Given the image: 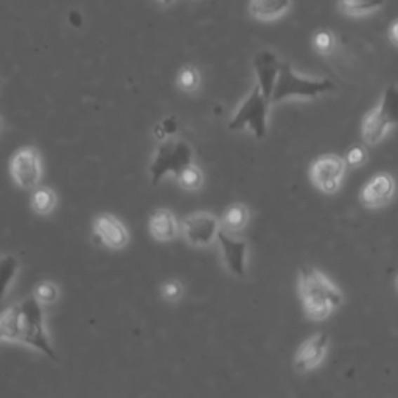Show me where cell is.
Wrapping results in <instances>:
<instances>
[{
  "mask_svg": "<svg viewBox=\"0 0 398 398\" xmlns=\"http://www.w3.org/2000/svg\"><path fill=\"white\" fill-rule=\"evenodd\" d=\"M313 47L321 55H330L336 48L335 34L329 30H319L313 36Z\"/></svg>",
  "mask_w": 398,
  "mask_h": 398,
  "instance_id": "cell-21",
  "label": "cell"
},
{
  "mask_svg": "<svg viewBox=\"0 0 398 398\" xmlns=\"http://www.w3.org/2000/svg\"><path fill=\"white\" fill-rule=\"evenodd\" d=\"M249 220V212L246 206L243 204H234L226 208L223 216V224L224 227L229 230H240L246 226V223Z\"/></svg>",
  "mask_w": 398,
  "mask_h": 398,
  "instance_id": "cell-18",
  "label": "cell"
},
{
  "mask_svg": "<svg viewBox=\"0 0 398 398\" xmlns=\"http://www.w3.org/2000/svg\"><path fill=\"white\" fill-rule=\"evenodd\" d=\"M179 84L184 89H193L198 84V74L193 67H185L179 74Z\"/></svg>",
  "mask_w": 398,
  "mask_h": 398,
  "instance_id": "cell-25",
  "label": "cell"
},
{
  "mask_svg": "<svg viewBox=\"0 0 398 398\" xmlns=\"http://www.w3.org/2000/svg\"><path fill=\"white\" fill-rule=\"evenodd\" d=\"M385 4L383 2H354V0H345V2H339L338 8L350 16H366L383 8Z\"/></svg>",
  "mask_w": 398,
  "mask_h": 398,
  "instance_id": "cell-19",
  "label": "cell"
},
{
  "mask_svg": "<svg viewBox=\"0 0 398 398\" xmlns=\"http://www.w3.org/2000/svg\"><path fill=\"white\" fill-rule=\"evenodd\" d=\"M345 173V161L341 156L324 154L311 165L310 176L313 184L325 193H335Z\"/></svg>",
  "mask_w": 398,
  "mask_h": 398,
  "instance_id": "cell-7",
  "label": "cell"
},
{
  "mask_svg": "<svg viewBox=\"0 0 398 398\" xmlns=\"http://www.w3.org/2000/svg\"><path fill=\"white\" fill-rule=\"evenodd\" d=\"M56 296H58L56 286L53 284H50V281H42V284H39L38 288H36L34 293V298L42 302H52L56 299Z\"/></svg>",
  "mask_w": 398,
  "mask_h": 398,
  "instance_id": "cell-23",
  "label": "cell"
},
{
  "mask_svg": "<svg viewBox=\"0 0 398 398\" xmlns=\"http://www.w3.org/2000/svg\"><path fill=\"white\" fill-rule=\"evenodd\" d=\"M367 161V151L361 145H354V147L347 153L345 164H349L350 166H359Z\"/></svg>",
  "mask_w": 398,
  "mask_h": 398,
  "instance_id": "cell-24",
  "label": "cell"
},
{
  "mask_svg": "<svg viewBox=\"0 0 398 398\" xmlns=\"http://www.w3.org/2000/svg\"><path fill=\"white\" fill-rule=\"evenodd\" d=\"M10 170L16 184L24 188L33 187L41 176V162L38 153L33 148H20L11 159Z\"/></svg>",
  "mask_w": 398,
  "mask_h": 398,
  "instance_id": "cell-8",
  "label": "cell"
},
{
  "mask_svg": "<svg viewBox=\"0 0 398 398\" xmlns=\"http://www.w3.org/2000/svg\"><path fill=\"white\" fill-rule=\"evenodd\" d=\"M193 159V150L183 139H166L161 142L156 156L153 159V164L150 166L151 180L153 184H157L166 173H175L180 175L187 166L192 165Z\"/></svg>",
  "mask_w": 398,
  "mask_h": 398,
  "instance_id": "cell-5",
  "label": "cell"
},
{
  "mask_svg": "<svg viewBox=\"0 0 398 398\" xmlns=\"http://www.w3.org/2000/svg\"><path fill=\"white\" fill-rule=\"evenodd\" d=\"M271 101L267 100L258 86L243 100L234 117L229 120V129L249 128L257 139H263L267 133V111Z\"/></svg>",
  "mask_w": 398,
  "mask_h": 398,
  "instance_id": "cell-6",
  "label": "cell"
},
{
  "mask_svg": "<svg viewBox=\"0 0 398 398\" xmlns=\"http://www.w3.org/2000/svg\"><path fill=\"white\" fill-rule=\"evenodd\" d=\"M93 230H95L97 240L107 246V248L119 249L128 241L125 226L111 215H98L95 224H93Z\"/></svg>",
  "mask_w": 398,
  "mask_h": 398,
  "instance_id": "cell-14",
  "label": "cell"
},
{
  "mask_svg": "<svg viewBox=\"0 0 398 398\" xmlns=\"http://www.w3.org/2000/svg\"><path fill=\"white\" fill-rule=\"evenodd\" d=\"M150 230L157 240H171L178 232V224L175 216L166 208H159L150 220Z\"/></svg>",
  "mask_w": 398,
  "mask_h": 398,
  "instance_id": "cell-15",
  "label": "cell"
},
{
  "mask_svg": "<svg viewBox=\"0 0 398 398\" xmlns=\"http://www.w3.org/2000/svg\"><path fill=\"white\" fill-rule=\"evenodd\" d=\"M299 293L311 319L322 321L343 303V294L324 272L314 266H302L299 272Z\"/></svg>",
  "mask_w": 398,
  "mask_h": 398,
  "instance_id": "cell-2",
  "label": "cell"
},
{
  "mask_svg": "<svg viewBox=\"0 0 398 398\" xmlns=\"http://www.w3.org/2000/svg\"><path fill=\"white\" fill-rule=\"evenodd\" d=\"M32 206L36 212L47 213L55 206V194L47 187H39L33 192L32 197Z\"/></svg>",
  "mask_w": 398,
  "mask_h": 398,
  "instance_id": "cell-20",
  "label": "cell"
},
{
  "mask_svg": "<svg viewBox=\"0 0 398 398\" xmlns=\"http://www.w3.org/2000/svg\"><path fill=\"white\" fill-rule=\"evenodd\" d=\"M184 235L194 246H206L212 243L213 238L218 235V220L212 213L198 212L188 215L183 223Z\"/></svg>",
  "mask_w": 398,
  "mask_h": 398,
  "instance_id": "cell-9",
  "label": "cell"
},
{
  "mask_svg": "<svg viewBox=\"0 0 398 398\" xmlns=\"http://www.w3.org/2000/svg\"><path fill=\"white\" fill-rule=\"evenodd\" d=\"M291 4L285 0H256L249 4V11L252 16L260 20L277 19L289 10Z\"/></svg>",
  "mask_w": 398,
  "mask_h": 398,
  "instance_id": "cell-16",
  "label": "cell"
},
{
  "mask_svg": "<svg viewBox=\"0 0 398 398\" xmlns=\"http://www.w3.org/2000/svg\"><path fill=\"white\" fill-rule=\"evenodd\" d=\"M19 270V262L16 257L13 256H0V302H2L4 296L8 289L11 280L16 276Z\"/></svg>",
  "mask_w": 398,
  "mask_h": 398,
  "instance_id": "cell-17",
  "label": "cell"
},
{
  "mask_svg": "<svg viewBox=\"0 0 398 398\" xmlns=\"http://www.w3.org/2000/svg\"><path fill=\"white\" fill-rule=\"evenodd\" d=\"M0 341L22 343L56 359L44 327V311L34 296L14 303L0 316Z\"/></svg>",
  "mask_w": 398,
  "mask_h": 398,
  "instance_id": "cell-1",
  "label": "cell"
},
{
  "mask_svg": "<svg viewBox=\"0 0 398 398\" xmlns=\"http://www.w3.org/2000/svg\"><path fill=\"white\" fill-rule=\"evenodd\" d=\"M389 38H390V41H392L394 44L398 47V19L394 20L392 24H390V28H389Z\"/></svg>",
  "mask_w": 398,
  "mask_h": 398,
  "instance_id": "cell-28",
  "label": "cell"
},
{
  "mask_svg": "<svg viewBox=\"0 0 398 398\" xmlns=\"http://www.w3.org/2000/svg\"><path fill=\"white\" fill-rule=\"evenodd\" d=\"M252 62H254V70L257 75V86L263 92V95L271 101L281 61L271 50H260V52L256 53Z\"/></svg>",
  "mask_w": 398,
  "mask_h": 398,
  "instance_id": "cell-10",
  "label": "cell"
},
{
  "mask_svg": "<svg viewBox=\"0 0 398 398\" xmlns=\"http://www.w3.org/2000/svg\"><path fill=\"white\" fill-rule=\"evenodd\" d=\"M397 288H398V277H397Z\"/></svg>",
  "mask_w": 398,
  "mask_h": 398,
  "instance_id": "cell-29",
  "label": "cell"
},
{
  "mask_svg": "<svg viewBox=\"0 0 398 398\" xmlns=\"http://www.w3.org/2000/svg\"><path fill=\"white\" fill-rule=\"evenodd\" d=\"M159 131H161V137L165 135H173L178 131V123L173 117L165 119L161 125H159Z\"/></svg>",
  "mask_w": 398,
  "mask_h": 398,
  "instance_id": "cell-26",
  "label": "cell"
},
{
  "mask_svg": "<svg viewBox=\"0 0 398 398\" xmlns=\"http://www.w3.org/2000/svg\"><path fill=\"white\" fill-rule=\"evenodd\" d=\"M394 125H398V86L390 84L383 93L378 106L364 119L361 131L364 142L376 145Z\"/></svg>",
  "mask_w": 398,
  "mask_h": 398,
  "instance_id": "cell-4",
  "label": "cell"
},
{
  "mask_svg": "<svg viewBox=\"0 0 398 398\" xmlns=\"http://www.w3.org/2000/svg\"><path fill=\"white\" fill-rule=\"evenodd\" d=\"M180 184L187 188H198L202 183V175L201 171L194 165L187 166V168L179 175Z\"/></svg>",
  "mask_w": 398,
  "mask_h": 398,
  "instance_id": "cell-22",
  "label": "cell"
},
{
  "mask_svg": "<svg viewBox=\"0 0 398 398\" xmlns=\"http://www.w3.org/2000/svg\"><path fill=\"white\" fill-rule=\"evenodd\" d=\"M329 347V335L327 333H316L311 338H308L305 343L300 345V349L296 354V369L300 372L310 371V369L316 367L321 363L325 357Z\"/></svg>",
  "mask_w": 398,
  "mask_h": 398,
  "instance_id": "cell-12",
  "label": "cell"
},
{
  "mask_svg": "<svg viewBox=\"0 0 398 398\" xmlns=\"http://www.w3.org/2000/svg\"><path fill=\"white\" fill-rule=\"evenodd\" d=\"M162 293L165 298L176 299L180 294V286L176 284V281H166V284L162 286Z\"/></svg>",
  "mask_w": 398,
  "mask_h": 398,
  "instance_id": "cell-27",
  "label": "cell"
},
{
  "mask_svg": "<svg viewBox=\"0 0 398 398\" xmlns=\"http://www.w3.org/2000/svg\"><path fill=\"white\" fill-rule=\"evenodd\" d=\"M395 193V180L389 173H378L364 185L361 193L363 204L375 208L387 204Z\"/></svg>",
  "mask_w": 398,
  "mask_h": 398,
  "instance_id": "cell-11",
  "label": "cell"
},
{
  "mask_svg": "<svg viewBox=\"0 0 398 398\" xmlns=\"http://www.w3.org/2000/svg\"><path fill=\"white\" fill-rule=\"evenodd\" d=\"M218 241L221 244L223 257L227 267L235 276H244L246 272V254H248V244L243 240H238L232 235H229L226 230L218 232Z\"/></svg>",
  "mask_w": 398,
  "mask_h": 398,
  "instance_id": "cell-13",
  "label": "cell"
},
{
  "mask_svg": "<svg viewBox=\"0 0 398 398\" xmlns=\"http://www.w3.org/2000/svg\"><path fill=\"white\" fill-rule=\"evenodd\" d=\"M333 89H335V84L330 79L302 77L293 69L291 64L281 62L277 81L271 95V103H279V101L289 97L316 98L325 95Z\"/></svg>",
  "mask_w": 398,
  "mask_h": 398,
  "instance_id": "cell-3",
  "label": "cell"
}]
</instances>
